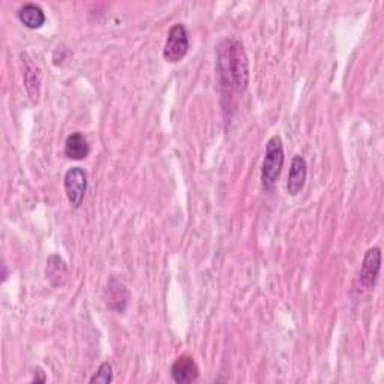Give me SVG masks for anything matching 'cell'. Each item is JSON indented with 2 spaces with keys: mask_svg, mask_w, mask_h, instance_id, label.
I'll return each mask as SVG.
<instances>
[{
  "mask_svg": "<svg viewBox=\"0 0 384 384\" xmlns=\"http://www.w3.org/2000/svg\"><path fill=\"white\" fill-rule=\"evenodd\" d=\"M6 278H8V270H6V266L4 264V281H6Z\"/></svg>",
  "mask_w": 384,
  "mask_h": 384,
  "instance_id": "9a60e30c",
  "label": "cell"
},
{
  "mask_svg": "<svg viewBox=\"0 0 384 384\" xmlns=\"http://www.w3.org/2000/svg\"><path fill=\"white\" fill-rule=\"evenodd\" d=\"M284 146L280 136H273L266 143V153L261 165V185L266 191H272L284 167Z\"/></svg>",
  "mask_w": 384,
  "mask_h": 384,
  "instance_id": "7a4b0ae2",
  "label": "cell"
},
{
  "mask_svg": "<svg viewBox=\"0 0 384 384\" xmlns=\"http://www.w3.org/2000/svg\"><path fill=\"white\" fill-rule=\"evenodd\" d=\"M47 381V375L44 371L41 368H36L33 371V378H32V383H45Z\"/></svg>",
  "mask_w": 384,
  "mask_h": 384,
  "instance_id": "5bb4252c",
  "label": "cell"
},
{
  "mask_svg": "<svg viewBox=\"0 0 384 384\" xmlns=\"http://www.w3.org/2000/svg\"><path fill=\"white\" fill-rule=\"evenodd\" d=\"M18 20L29 29H39L43 28L45 23V12L44 9L36 5V4H24L18 12H17Z\"/></svg>",
  "mask_w": 384,
  "mask_h": 384,
  "instance_id": "7c38bea8",
  "label": "cell"
},
{
  "mask_svg": "<svg viewBox=\"0 0 384 384\" xmlns=\"http://www.w3.org/2000/svg\"><path fill=\"white\" fill-rule=\"evenodd\" d=\"M68 266H66L65 260L57 256V254H51L47 258V268H45V276L47 281L53 287H63L66 282H68Z\"/></svg>",
  "mask_w": 384,
  "mask_h": 384,
  "instance_id": "30bf717a",
  "label": "cell"
},
{
  "mask_svg": "<svg viewBox=\"0 0 384 384\" xmlns=\"http://www.w3.org/2000/svg\"><path fill=\"white\" fill-rule=\"evenodd\" d=\"M90 153V146L84 134L72 132L65 141V156L70 160H84Z\"/></svg>",
  "mask_w": 384,
  "mask_h": 384,
  "instance_id": "8fae6325",
  "label": "cell"
},
{
  "mask_svg": "<svg viewBox=\"0 0 384 384\" xmlns=\"http://www.w3.org/2000/svg\"><path fill=\"white\" fill-rule=\"evenodd\" d=\"M171 378H173L175 383L177 384H190L198 380V375H200V369H198L194 357L191 356H180L175 361V363L171 365Z\"/></svg>",
  "mask_w": 384,
  "mask_h": 384,
  "instance_id": "8992f818",
  "label": "cell"
},
{
  "mask_svg": "<svg viewBox=\"0 0 384 384\" xmlns=\"http://www.w3.org/2000/svg\"><path fill=\"white\" fill-rule=\"evenodd\" d=\"M216 75L224 98L242 94L249 83V62L237 38H225L216 48Z\"/></svg>",
  "mask_w": 384,
  "mask_h": 384,
  "instance_id": "6da1fadb",
  "label": "cell"
},
{
  "mask_svg": "<svg viewBox=\"0 0 384 384\" xmlns=\"http://www.w3.org/2000/svg\"><path fill=\"white\" fill-rule=\"evenodd\" d=\"M63 187L68 202L74 209H80L87 191V173L82 167H72L65 173Z\"/></svg>",
  "mask_w": 384,
  "mask_h": 384,
  "instance_id": "277c9868",
  "label": "cell"
},
{
  "mask_svg": "<svg viewBox=\"0 0 384 384\" xmlns=\"http://www.w3.org/2000/svg\"><path fill=\"white\" fill-rule=\"evenodd\" d=\"M188 50H190L188 31L182 23H176L175 26H171V29L168 32L163 56L167 62L176 63L188 55Z\"/></svg>",
  "mask_w": 384,
  "mask_h": 384,
  "instance_id": "3957f363",
  "label": "cell"
},
{
  "mask_svg": "<svg viewBox=\"0 0 384 384\" xmlns=\"http://www.w3.org/2000/svg\"><path fill=\"white\" fill-rule=\"evenodd\" d=\"M111 381H113V368H111V365H110L109 362H104V363L98 368V371L95 373V375L89 380V383H92V384H94V383L109 384V383H111Z\"/></svg>",
  "mask_w": 384,
  "mask_h": 384,
  "instance_id": "4fadbf2b",
  "label": "cell"
},
{
  "mask_svg": "<svg viewBox=\"0 0 384 384\" xmlns=\"http://www.w3.org/2000/svg\"><path fill=\"white\" fill-rule=\"evenodd\" d=\"M380 269H381V249L378 246L369 248L363 257L359 273L361 284L368 290L374 288L378 281Z\"/></svg>",
  "mask_w": 384,
  "mask_h": 384,
  "instance_id": "5b68a950",
  "label": "cell"
},
{
  "mask_svg": "<svg viewBox=\"0 0 384 384\" xmlns=\"http://www.w3.org/2000/svg\"><path fill=\"white\" fill-rule=\"evenodd\" d=\"M21 59H23V66H24V86L31 99L33 102H38L39 98V89H41V74H39V70L33 65L32 59L26 55V53H21Z\"/></svg>",
  "mask_w": 384,
  "mask_h": 384,
  "instance_id": "9c48e42d",
  "label": "cell"
},
{
  "mask_svg": "<svg viewBox=\"0 0 384 384\" xmlns=\"http://www.w3.org/2000/svg\"><path fill=\"white\" fill-rule=\"evenodd\" d=\"M105 302H107V307L116 312H124L128 307L129 291L126 285L114 276L110 278L107 290H105Z\"/></svg>",
  "mask_w": 384,
  "mask_h": 384,
  "instance_id": "52a82bcc",
  "label": "cell"
},
{
  "mask_svg": "<svg viewBox=\"0 0 384 384\" xmlns=\"http://www.w3.org/2000/svg\"><path fill=\"white\" fill-rule=\"evenodd\" d=\"M308 175V165L305 158L300 155H296L293 160H291L290 165V173L287 180V192L290 195L296 197L305 187V182H307Z\"/></svg>",
  "mask_w": 384,
  "mask_h": 384,
  "instance_id": "ba28073f",
  "label": "cell"
}]
</instances>
